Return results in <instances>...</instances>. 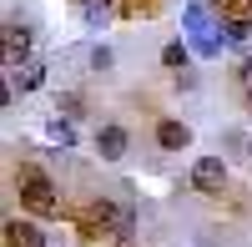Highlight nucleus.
<instances>
[{
    "instance_id": "obj_1",
    "label": "nucleus",
    "mask_w": 252,
    "mask_h": 247,
    "mask_svg": "<svg viewBox=\"0 0 252 247\" xmlns=\"http://www.w3.org/2000/svg\"><path fill=\"white\" fill-rule=\"evenodd\" d=\"M15 192H20V202H26V212H31V217H56V212H61L56 182L40 172L35 161H20V167H15Z\"/></svg>"
},
{
    "instance_id": "obj_2",
    "label": "nucleus",
    "mask_w": 252,
    "mask_h": 247,
    "mask_svg": "<svg viewBox=\"0 0 252 247\" xmlns=\"http://www.w3.org/2000/svg\"><path fill=\"white\" fill-rule=\"evenodd\" d=\"M192 192H202V197H217L222 187H227V161L222 156H197L192 161Z\"/></svg>"
},
{
    "instance_id": "obj_3",
    "label": "nucleus",
    "mask_w": 252,
    "mask_h": 247,
    "mask_svg": "<svg viewBox=\"0 0 252 247\" xmlns=\"http://www.w3.org/2000/svg\"><path fill=\"white\" fill-rule=\"evenodd\" d=\"M116 217H121V212L111 207L106 197H91L86 207H81L76 222H81V232H86V237H106V232H116Z\"/></svg>"
},
{
    "instance_id": "obj_4",
    "label": "nucleus",
    "mask_w": 252,
    "mask_h": 247,
    "mask_svg": "<svg viewBox=\"0 0 252 247\" xmlns=\"http://www.w3.org/2000/svg\"><path fill=\"white\" fill-rule=\"evenodd\" d=\"M51 232H40L35 217H10L5 222V247H46Z\"/></svg>"
},
{
    "instance_id": "obj_5",
    "label": "nucleus",
    "mask_w": 252,
    "mask_h": 247,
    "mask_svg": "<svg viewBox=\"0 0 252 247\" xmlns=\"http://www.w3.org/2000/svg\"><path fill=\"white\" fill-rule=\"evenodd\" d=\"M126 147H131V131L116 126V121H106V126L96 131V152H101V161H121Z\"/></svg>"
},
{
    "instance_id": "obj_6",
    "label": "nucleus",
    "mask_w": 252,
    "mask_h": 247,
    "mask_svg": "<svg viewBox=\"0 0 252 247\" xmlns=\"http://www.w3.org/2000/svg\"><path fill=\"white\" fill-rule=\"evenodd\" d=\"M157 147H161V152H187V147H192V126L161 116V121H157Z\"/></svg>"
},
{
    "instance_id": "obj_7",
    "label": "nucleus",
    "mask_w": 252,
    "mask_h": 247,
    "mask_svg": "<svg viewBox=\"0 0 252 247\" xmlns=\"http://www.w3.org/2000/svg\"><path fill=\"white\" fill-rule=\"evenodd\" d=\"M31 40H35V35H31L26 26H15V20L5 26V66H10V71L31 61Z\"/></svg>"
},
{
    "instance_id": "obj_8",
    "label": "nucleus",
    "mask_w": 252,
    "mask_h": 247,
    "mask_svg": "<svg viewBox=\"0 0 252 247\" xmlns=\"http://www.w3.org/2000/svg\"><path fill=\"white\" fill-rule=\"evenodd\" d=\"M222 26H212V31H192V51L202 56V61H212V56H222V46H227V35H217Z\"/></svg>"
},
{
    "instance_id": "obj_9",
    "label": "nucleus",
    "mask_w": 252,
    "mask_h": 247,
    "mask_svg": "<svg viewBox=\"0 0 252 247\" xmlns=\"http://www.w3.org/2000/svg\"><path fill=\"white\" fill-rule=\"evenodd\" d=\"M192 46H187V40H166V46H161V66L166 71H187V66H192Z\"/></svg>"
},
{
    "instance_id": "obj_10",
    "label": "nucleus",
    "mask_w": 252,
    "mask_h": 247,
    "mask_svg": "<svg viewBox=\"0 0 252 247\" xmlns=\"http://www.w3.org/2000/svg\"><path fill=\"white\" fill-rule=\"evenodd\" d=\"M40 81H46V66H40V61H26V66H20V91H35Z\"/></svg>"
},
{
    "instance_id": "obj_11",
    "label": "nucleus",
    "mask_w": 252,
    "mask_h": 247,
    "mask_svg": "<svg viewBox=\"0 0 252 247\" xmlns=\"http://www.w3.org/2000/svg\"><path fill=\"white\" fill-rule=\"evenodd\" d=\"M51 136L61 141V147H76V126H71V116H56V121H51Z\"/></svg>"
},
{
    "instance_id": "obj_12",
    "label": "nucleus",
    "mask_w": 252,
    "mask_h": 247,
    "mask_svg": "<svg viewBox=\"0 0 252 247\" xmlns=\"http://www.w3.org/2000/svg\"><path fill=\"white\" fill-rule=\"evenodd\" d=\"M86 20H91V26H106V20H111V5H106V0H86Z\"/></svg>"
},
{
    "instance_id": "obj_13",
    "label": "nucleus",
    "mask_w": 252,
    "mask_h": 247,
    "mask_svg": "<svg viewBox=\"0 0 252 247\" xmlns=\"http://www.w3.org/2000/svg\"><path fill=\"white\" fill-rule=\"evenodd\" d=\"M91 66H96V71H111V51L96 46V51H91Z\"/></svg>"
},
{
    "instance_id": "obj_14",
    "label": "nucleus",
    "mask_w": 252,
    "mask_h": 247,
    "mask_svg": "<svg viewBox=\"0 0 252 247\" xmlns=\"http://www.w3.org/2000/svg\"><path fill=\"white\" fill-rule=\"evenodd\" d=\"M56 111H61V116H81V96H61Z\"/></svg>"
},
{
    "instance_id": "obj_15",
    "label": "nucleus",
    "mask_w": 252,
    "mask_h": 247,
    "mask_svg": "<svg viewBox=\"0 0 252 247\" xmlns=\"http://www.w3.org/2000/svg\"><path fill=\"white\" fill-rule=\"evenodd\" d=\"M237 81H242V96H247V106H252V61L237 71Z\"/></svg>"
},
{
    "instance_id": "obj_16",
    "label": "nucleus",
    "mask_w": 252,
    "mask_h": 247,
    "mask_svg": "<svg viewBox=\"0 0 252 247\" xmlns=\"http://www.w3.org/2000/svg\"><path fill=\"white\" fill-rule=\"evenodd\" d=\"M247 161H252V136H247Z\"/></svg>"
},
{
    "instance_id": "obj_17",
    "label": "nucleus",
    "mask_w": 252,
    "mask_h": 247,
    "mask_svg": "<svg viewBox=\"0 0 252 247\" xmlns=\"http://www.w3.org/2000/svg\"><path fill=\"white\" fill-rule=\"evenodd\" d=\"M116 247H136V242H116Z\"/></svg>"
},
{
    "instance_id": "obj_18",
    "label": "nucleus",
    "mask_w": 252,
    "mask_h": 247,
    "mask_svg": "<svg viewBox=\"0 0 252 247\" xmlns=\"http://www.w3.org/2000/svg\"><path fill=\"white\" fill-rule=\"evenodd\" d=\"M247 10H252V0H247Z\"/></svg>"
}]
</instances>
